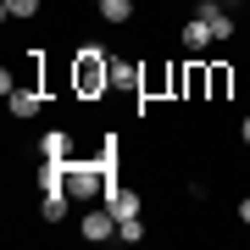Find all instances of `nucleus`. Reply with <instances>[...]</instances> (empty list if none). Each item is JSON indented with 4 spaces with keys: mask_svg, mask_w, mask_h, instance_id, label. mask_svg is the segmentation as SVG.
<instances>
[{
    "mask_svg": "<svg viewBox=\"0 0 250 250\" xmlns=\"http://www.w3.org/2000/svg\"><path fill=\"white\" fill-rule=\"evenodd\" d=\"M100 89H111V62H106V50H78V95H100Z\"/></svg>",
    "mask_w": 250,
    "mask_h": 250,
    "instance_id": "1",
    "label": "nucleus"
},
{
    "mask_svg": "<svg viewBox=\"0 0 250 250\" xmlns=\"http://www.w3.org/2000/svg\"><path fill=\"white\" fill-rule=\"evenodd\" d=\"M67 189H72V195H106L111 178H106L100 161H95V167H67Z\"/></svg>",
    "mask_w": 250,
    "mask_h": 250,
    "instance_id": "2",
    "label": "nucleus"
},
{
    "mask_svg": "<svg viewBox=\"0 0 250 250\" xmlns=\"http://www.w3.org/2000/svg\"><path fill=\"white\" fill-rule=\"evenodd\" d=\"M117 228H123V223H117V211H111V206H106V211H89V217H83V239H89V245L117 239Z\"/></svg>",
    "mask_w": 250,
    "mask_h": 250,
    "instance_id": "3",
    "label": "nucleus"
},
{
    "mask_svg": "<svg viewBox=\"0 0 250 250\" xmlns=\"http://www.w3.org/2000/svg\"><path fill=\"white\" fill-rule=\"evenodd\" d=\"M106 206H111V211H117V223H123V217H139V195H134V189H106Z\"/></svg>",
    "mask_w": 250,
    "mask_h": 250,
    "instance_id": "4",
    "label": "nucleus"
},
{
    "mask_svg": "<svg viewBox=\"0 0 250 250\" xmlns=\"http://www.w3.org/2000/svg\"><path fill=\"white\" fill-rule=\"evenodd\" d=\"M211 45V28H206V17H189L184 22V50H206Z\"/></svg>",
    "mask_w": 250,
    "mask_h": 250,
    "instance_id": "5",
    "label": "nucleus"
},
{
    "mask_svg": "<svg viewBox=\"0 0 250 250\" xmlns=\"http://www.w3.org/2000/svg\"><path fill=\"white\" fill-rule=\"evenodd\" d=\"M200 17H206V28H211V39H233V17H228V11L200 6Z\"/></svg>",
    "mask_w": 250,
    "mask_h": 250,
    "instance_id": "6",
    "label": "nucleus"
},
{
    "mask_svg": "<svg viewBox=\"0 0 250 250\" xmlns=\"http://www.w3.org/2000/svg\"><path fill=\"white\" fill-rule=\"evenodd\" d=\"M6 100H11V111H17V117H34V111H39V89H28V83H17Z\"/></svg>",
    "mask_w": 250,
    "mask_h": 250,
    "instance_id": "7",
    "label": "nucleus"
},
{
    "mask_svg": "<svg viewBox=\"0 0 250 250\" xmlns=\"http://www.w3.org/2000/svg\"><path fill=\"white\" fill-rule=\"evenodd\" d=\"M95 6H100L106 22H128V17H134V0H95Z\"/></svg>",
    "mask_w": 250,
    "mask_h": 250,
    "instance_id": "8",
    "label": "nucleus"
},
{
    "mask_svg": "<svg viewBox=\"0 0 250 250\" xmlns=\"http://www.w3.org/2000/svg\"><path fill=\"white\" fill-rule=\"evenodd\" d=\"M139 83V67L134 62H111V89H134Z\"/></svg>",
    "mask_w": 250,
    "mask_h": 250,
    "instance_id": "9",
    "label": "nucleus"
},
{
    "mask_svg": "<svg viewBox=\"0 0 250 250\" xmlns=\"http://www.w3.org/2000/svg\"><path fill=\"white\" fill-rule=\"evenodd\" d=\"M67 217V189H50L45 195V223H62Z\"/></svg>",
    "mask_w": 250,
    "mask_h": 250,
    "instance_id": "10",
    "label": "nucleus"
},
{
    "mask_svg": "<svg viewBox=\"0 0 250 250\" xmlns=\"http://www.w3.org/2000/svg\"><path fill=\"white\" fill-rule=\"evenodd\" d=\"M67 134H62V128H56V134H45V139H39V150H45V156H56V161H67Z\"/></svg>",
    "mask_w": 250,
    "mask_h": 250,
    "instance_id": "11",
    "label": "nucleus"
},
{
    "mask_svg": "<svg viewBox=\"0 0 250 250\" xmlns=\"http://www.w3.org/2000/svg\"><path fill=\"white\" fill-rule=\"evenodd\" d=\"M0 11H6V17H34V11H39V0H0Z\"/></svg>",
    "mask_w": 250,
    "mask_h": 250,
    "instance_id": "12",
    "label": "nucleus"
},
{
    "mask_svg": "<svg viewBox=\"0 0 250 250\" xmlns=\"http://www.w3.org/2000/svg\"><path fill=\"white\" fill-rule=\"evenodd\" d=\"M117 239L139 245V239H145V223H139V217H123V228H117Z\"/></svg>",
    "mask_w": 250,
    "mask_h": 250,
    "instance_id": "13",
    "label": "nucleus"
},
{
    "mask_svg": "<svg viewBox=\"0 0 250 250\" xmlns=\"http://www.w3.org/2000/svg\"><path fill=\"white\" fill-rule=\"evenodd\" d=\"M239 217H245V223H250V200H239Z\"/></svg>",
    "mask_w": 250,
    "mask_h": 250,
    "instance_id": "14",
    "label": "nucleus"
},
{
    "mask_svg": "<svg viewBox=\"0 0 250 250\" xmlns=\"http://www.w3.org/2000/svg\"><path fill=\"white\" fill-rule=\"evenodd\" d=\"M239 134H245V145H250V117H245V123H239Z\"/></svg>",
    "mask_w": 250,
    "mask_h": 250,
    "instance_id": "15",
    "label": "nucleus"
}]
</instances>
